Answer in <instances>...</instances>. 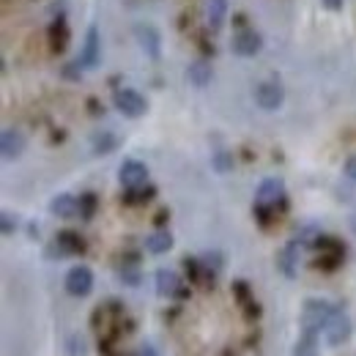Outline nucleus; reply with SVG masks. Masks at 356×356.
<instances>
[{"label": "nucleus", "instance_id": "1a4fd4ad", "mask_svg": "<svg viewBox=\"0 0 356 356\" xmlns=\"http://www.w3.org/2000/svg\"><path fill=\"white\" fill-rule=\"evenodd\" d=\"M302 244L296 241V238H291L282 250H280V255H277V268L288 277V280H293L296 274H299V258H302Z\"/></svg>", "mask_w": 356, "mask_h": 356}, {"label": "nucleus", "instance_id": "a211bd4d", "mask_svg": "<svg viewBox=\"0 0 356 356\" xmlns=\"http://www.w3.org/2000/svg\"><path fill=\"white\" fill-rule=\"evenodd\" d=\"M186 80H189L195 88H206V86L211 83V66H209L206 60H195V63H189V69H186Z\"/></svg>", "mask_w": 356, "mask_h": 356}, {"label": "nucleus", "instance_id": "393cba45", "mask_svg": "<svg viewBox=\"0 0 356 356\" xmlns=\"http://www.w3.org/2000/svg\"><path fill=\"white\" fill-rule=\"evenodd\" d=\"M321 236H323V233H321L315 225H305V227L296 233V241H299L302 247H315V241H318Z\"/></svg>", "mask_w": 356, "mask_h": 356}, {"label": "nucleus", "instance_id": "58836bf2", "mask_svg": "<svg viewBox=\"0 0 356 356\" xmlns=\"http://www.w3.org/2000/svg\"><path fill=\"white\" fill-rule=\"evenodd\" d=\"M351 230H354V233H356V211H354V214H351Z\"/></svg>", "mask_w": 356, "mask_h": 356}, {"label": "nucleus", "instance_id": "dca6fc26", "mask_svg": "<svg viewBox=\"0 0 356 356\" xmlns=\"http://www.w3.org/2000/svg\"><path fill=\"white\" fill-rule=\"evenodd\" d=\"M0 151H3V159H17L22 156L25 151V137L17 129H6L3 137H0Z\"/></svg>", "mask_w": 356, "mask_h": 356}, {"label": "nucleus", "instance_id": "bb28decb", "mask_svg": "<svg viewBox=\"0 0 356 356\" xmlns=\"http://www.w3.org/2000/svg\"><path fill=\"white\" fill-rule=\"evenodd\" d=\"M184 271H186L189 282H200V274H203V261H197V258H184Z\"/></svg>", "mask_w": 356, "mask_h": 356}, {"label": "nucleus", "instance_id": "f257e3e1", "mask_svg": "<svg viewBox=\"0 0 356 356\" xmlns=\"http://www.w3.org/2000/svg\"><path fill=\"white\" fill-rule=\"evenodd\" d=\"M334 305L326 302V299H307L302 305V315H299V323H302V332L305 334H321L329 323V318L334 315Z\"/></svg>", "mask_w": 356, "mask_h": 356}, {"label": "nucleus", "instance_id": "4468645a", "mask_svg": "<svg viewBox=\"0 0 356 356\" xmlns=\"http://www.w3.org/2000/svg\"><path fill=\"white\" fill-rule=\"evenodd\" d=\"M49 49L58 55V52H66V47L72 42V33H69V25L63 17H55V22L49 25Z\"/></svg>", "mask_w": 356, "mask_h": 356}, {"label": "nucleus", "instance_id": "f704fd0d", "mask_svg": "<svg viewBox=\"0 0 356 356\" xmlns=\"http://www.w3.org/2000/svg\"><path fill=\"white\" fill-rule=\"evenodd\" d=\"M346 176L351 178V181H356V156H351V159L346 162Z\"/></svg>", "mask_w": 356, "mask_h": 356}, {"label": "nucleus", "instance_id": "6ab92c4d", "mask_svg": "<svg viewBox=\"0 0 356 356\" xmlns=\"http://www.w3.org/2000/svg\"><path fill=\"white\" fill-rule=\"evenodd\" d=\"M156 197V186L154 184H145V186H140V189H127L124 192V203L127 206H145V203H151Z\"/></svg>", "mask_w": 356, "mask_h": 356}, {"label": "nucleus", "instance_id": "f8f14e48", "mask_svg": "<svg viewBox=\"0 0 356 356\" xmlns=\"http://www.w3.org/2000/svg\"><path fill=\"white\" fill-rule=\"evenodd\" d=\"M49 211H52L55 217H60V220H74V217H80V197H74V195H69V192L55 195V197L49 200Z\"/></svg>", "mask_w": 356, "mask_h": 356}, {"label": "nucleus", "instance_id": "e433bc0d", "mask_svg": "<svg viewBox=\"0 0 356 356\" xmlns=\"http://www.w3.org/2000/svg\"><path fill=\"white\" fill-rule=\"evenodd\" d=\"M168 220H170V211H168V209H162V211L156 214V220H154V222H156V227H162V225L168 222Z\"/></svg>", "mask_w": 356, "mask_h": 356}, {"label": "nucleus", "instance_id": "5701e85b", "mask_svg": "<svg viewBox=\"0 0 356 356\" xmlns=\"http://www.w3.org/2000/svg\"><path fill=\"white\" fill-rule=\"evenodd\" d=\"M118 280H121V282H124V285H140V280H143V277H140V268H137V264H134V261H124V266L118 268Z\"/></svg>", "mask_w": 356, "mask_h": 356}, {"label": "nucleus", "instance_id": "aec40b11", "mask_svg": "<svg viewBox=\"0 0 356 356\" xmlns=\"http://www.w3.org/2000/svg\"><path fill=\"white\" fill-rule=\"evenodd\" d=\"M312 250H318V252H323V255H334V258H343L346 261V244L340 241V238H334V236H321L318 241H315V247Z\"/></svg>", "mask_w": 356, "mask_h": 356}, {"label": "nucleus", "instance_id": "7c9ffc66", "mask_svg": "<svg viewBox=\"0 0 356 356\" xmlns=\"http://www.w3.org/2000/svg\"><path fill=\"white\" fill-rule=\"evenodd\" d=\"M0 230H3V236H11V233L17 230V220H14L8 211L0 214Z\"/></svg>", "mask_w": 356, "mask_h": 356}, {"label": "nucleus", "instance_id": "412c9836", "mask_svg": "<svg viewBox=\"0 0 356 356\" xmlns=\"http://www.w3.org/2000/svg\"><path fill=\"white\" fill-rule=\"evenodd\" d=\"M118 148V137L113 132H96L93 134V154L96 156H104V154H113Z\"/></svg>", "mask_w": 356, "mask_h": 356}, {"label": "nucleus", "instance_id": "b1692460", "mask_svg": "<svg viewBox=\"0 0 356 356\" xmlns=\"http://www.w3.org/2000/svg\"><path fill=\"white\" fill-rule=\"evenodd\" d=\"M96 209H99V197H96L93 192H83V195H80V217H83V220H93Z\"/></svg>", "mask_w": 356, "mask_h": 356}, {"label": "nucleus", "instance_id": "4c0bfd02", "mask_svg": "<svg viewBox=\"0 0 356 356\" xmlns=\"http://www.w3.org/2000/svg\"><path fill=\"white\" fill-rule=\"evenodd\" d=\"M321 3H323L329 11H340V8H343V0H321Z\"/></svg>", "mask_w": 356, "mask_h": 356}, {"label": "nucleus", "instance_id": "f3484780", "mask_svg": "<svg viewBox=\"0 0 356 356\" xmlns=\"http://www.w3.org/2000/svg\"><path fill=\"white\" fill-rule=\"evenodd\" d=\"M227 17V0H209L206 3V19H209V31L220 33Z\"/></svg>", "mask_w": 356, "mask_h": 356}, {"label": "nucleus", "instance_id": "f03ea898", "mask_svg": "<svg viewBox=\"0 0 356 356\" xmlns=\"http://www.w3.org/2000/svg\"><path fill=\"white\" fill-rule=\"evenodd\" d=\"M86 252V238L74 230H60L55 241L47 247V258H69V255H83Z\"/></svg>", "mask_w": 356, "mask_h": 356}, {"label": "nucleus", "instance_id": "cd10ccee", "mask_svg": "<svg viewBox=\"0 0 356 356\" xmlns=\"http://www.w3.org/2000/svg\"><path fill=\"white\" fill-rule=\"evenodd\" d=\"M343 264V258H334V255H323V252H318V258H315V268H321V271H334V268Z\"/></svg>", "mask_w": 356, "mask_h": 356}, {"label": "nucleus", "instance_id": "2eb2a0df", "mask_svg": "<svg viewBox=\"0 0 356 356\" xmlns=\"http://www.w3.org/2000/svg\"><path fill=\"white\" fill-rule=\"evenodd\" d=\"M143 247H145L151 255H165V252L173 250V233L165 230V227H159V230H154L151 236H145Z\"/></svg>", "mask_w": 356, "mask_h": 356}, {"label": "nucleus", "instance_id": "9d476101", "mask_svg": "<svg viewBox=\"0 0 356 356\" xmlns=\"http://www.w3.org/2000/svg\"><path fill=\"white\" fill-rule=\"evenodd\" d=\"M83 69H96L102 63V42H99V28L90 25L88 33H86V42H83V49H80V58Z\"/></svg>", "mask_w": 356, "mask_h": 356}, {"label": "nucleus", "instance_id": "39448f33", "mask_svg": "<svg viewBox=\"0 0 356 356\" xmlns=\"http://www.w3.org/2000/svg\"><path fill=\"white\" fill-rule=\"evenodd\" d=\"M66 293L69 296H77V299H86L90 296V291H93V271L88 266H74L69 268V274H66Z\"/></svg>", "mask_w": 356, "mask_h": 356}, {"label": "nucleus", "instance_id": "20e7f679", "mask_svg": "<svg viewBox=\"0 0 356 356\" xmlns=\"http://www.w3.org/2000/svg\"><path fill=\"white\" fill-rule=\"evenodd\" d=\"M323 334H326V343H329L332 348H340L343 343H348V340H351V334H354V323H351V318H348L346 312L337 307L334 315L329 318V323H326Z\"/></svg>", "mask_w": 356, "mask_h": 356}, {"label": "nucleus", "instance_id": "ddd939ff", "mask_svg": "<svg viewBox=\"0 0 356 356\" xmlns=\"http://www.w3.org/2000/svg\"><path fill=\"white\" fill-rule=\"evenodd\" d=\"M181 288H184V282H181V277L173 268H159L156 271V293L162 299H176Z\"/></svg>", "mask_w": 356, "mask_h": 356}, {"label": "nucleus", "instance_id": "6e6552de", "mask_svg": "<svg viewBox=\"0 0 356 356\" xmlns=\"http://www.w3.org/2000/svg\"><path fill=\"white\" fill-rule=\"evenodd\" d=\"M230 47H233L236 55H241V58H252V55L261 52L264 39H261L258 31H252V28H241V31H236V36H233Z\"/></svg>", "mask_w": 356, "mask_h": 356}, {"label": "nucleus", "instance_id": "0eeeda50", "mask_svg": "<svg viewBox=\"0 0 356 356\" xmlns=\"http://www.w3.org/2000/svg\"><path fill=\"white\" fill-rule=\"evenodd\" d=\"M282 99H285V90H282V86H280L277 80H266V83H261V86L255 88V102H258V107L266 110V113L280 110V107H282Z\"/></svg>", "mask_w": 356, "mask_h": 356}, {"label": "nucleus", "instance_id": "a878e982", "mask_svg": "<svg viewBox=\"0 0 356 356\" xmlns=\"http://www.w3.org/2000/svg\"><path fill=\"white\" fill-rule=\"evenodd\" d=\"M233 296H236L238 307H244L247 302H252V291H250V285H247L244 280H236V282H233Z\"/></svg>", "mask_w": 356, "mask_h": 356}, {"label": "nucleus", "instance_id": "ea45409f", "mask_svg": "<svg viewBox=\"0 0 356 356\" xmlns=\"http://www.w3.org/2000/svg\"><path fill=\"white\" fill-rule=\"evenodd\" d=\"M222 356H233V351H222Z\"/></svg>", "mask_w": 356, "mask_h": 356}, {"label": "nucleus", "instance_id": "9b49d317", "mask_svg": "<svg viewBox=\"0 0 356 356\" xmlns=\"http://www.w3.org/2000/svg\"><path fill=\"white\" fill-rule=\"evenodd\" d=\"M134 33H137V42L143 47V52L151 60H159V55H162V36H159V31L154 25H137Z\"/></svg>", "mask_w": 356, "mask_h": 356}, {"label": "nucleus", "instance_id": "7ed1b4c3", "mask_svg": "<svg viewBox=\"0 0 356 356\" xmlns=\"http://www.w3.org/2000/svg\"><path fill=\"white\" fill-rule=\"evenodd\" d=\"M113 104H115V110H118L121 115H127V118H140V115L148 113V102H145V96L134 88L115 90Z\"/></svg>", "mask_w": 356, "mask_h": 356}, {"label": "nucleus", "instance_id": "72a5a7b5", "mask_svg": "<svg viewBox=\"0 0 356 356\" xmlns=\"http://www.w3.org/2000/svg\"><path fill=\"white\" fill-rule=\"evenodd\" d=\"M72 354H74V356L86 354V343H83V337H80V340H77V337H72Z\"/></svg>", "mask_w": 356, "mask_h": 356}, {"label": "nucleus", "instance_id": "473e14b6", "mask_svg": "<svg viewBox=\"0 0 356 356\" xmlns=\"http://www.w3.org/2000/svg\"><path fill=\"white\" fill-rule=\"evenodd\" d=\"M203 264H206L209 268H214V271L220 274V268H222V255H220V252H209V255L203 258Z\"/></svg>", "mask_w": 356, "mask_h": 356}, {"label": "nucleus", "instance_id": "c9c22d12", "mask_svg": "<svg viewBox=\"0 0 356 356\" xmlns=\"http://www.w3.org/2000/svg\"><path fill=\"white\" fill-rule=\"evenodd\" d=\"M137 356H159V351H156L154 346H148V343H145V346H140V351H137Z\"/></svg>", "mask_w": 356, "mask_h": 356}, {"label": "nucleus", "instance_id": "4be33fe9", "mask_svg": "<svg viewBox=\"0 0 356 356\" xmlns=\"http://www.w3.org/2000/svg\"><path fill=\"white\" fill-rule=\"evenodd\" d=\"M321 354V348H318V334H305L302 332V337H299V343L293 346V354L291 356H318Z\"/></svg>", "mask_w": 356, "mask_h": 356}, {"label": "nucleus", "instance_id": "c85d7f7f", "mask_svg": "<svg viewBox=\"0 0 356 356\" xmlns=\"http://www.w3.org/2000/svg\"><path fill=\"white\" fill-rule=\"evenodd\" d=\"M211 162H214V170H217V173H227V170L233 168V156H230L227 151H217Z\"/></svg>", "mask_w": 356, "mask_h": 356}, {"label": "nucleus", "instance_id": "2f4dec72", "mask_svg": "<svg viewBox=\"0 0 356 356\" xmlns=\"http://www.w3.org/2000/svg\"><path fill=\"white\" fill-rule=\"evenodd\" d=\"M63 77H66V80H80V77H83V63H80V60L69 63V66L63 69Z\"/></svg>", "mask_w": 356, "mask_h": 356}, {"label": "nucleus", "instance_id": "c756f323", "mask_svg": "<svg viewBox=\"0 0 356 356\" xmlns=\"http://www.w3.org/2000/svg\"><path fill=\"white\" fill-rule=\"evenodd\" d=\"M241 312H244V321H247V323H255V321L261 318V312H264V307H261V305H258V302L252 299V302H247V305L241 307Z\"/></svg>", "mask_w": 356, "mask_h": 356}, {"label": "nucleus", "instance_id": "423d86ee", "mask_svg": "<svg viewBox=\"0 0 356 356\" xmlns=\"http://www.w3.org/2000/svg\"><path fill=\"white\" fill-rule=\"evenodd\" d=\"M118 181L124 189H140L148 184V168L140 159H124L118 168Z\"/></svg>", "mask_w": 356, "mask_h": 356}]
</instances>
